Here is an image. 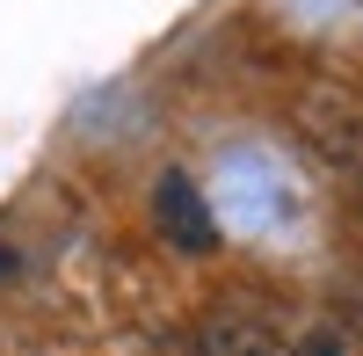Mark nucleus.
I'll list each match as a JSON object with an SVG mask.
<instances>
[{"instance_id": "1", "label": "nucleus", "mask_w": 363, "mask_h": 356, "mask_svg": "<svg viewBox=\"0 0 363 356\" xmlns=\"http://www.w3.org/2000/svg\"><path fill=\"white\" fill-rule=\"evenodd\" d=\"M153 233L174 255H218V211H211V196L196 189V174L167 167L153 182Z\"/></svg>"}, {"instance_id": "2", "label": "nucleus", "mask_w": 363, "mask_h": 356, "mask_svg": "<svg viewBox=\"0 0 363 356\" xmlns=\"http://www.w3.org/2000/svg\"><path fill=\"white\" fill-rule=\"evenodd\" d=\"M203 356H298V342H291L284 328H269L262 313L225 306V313L203 320Z\"/></svg>"}]
</instances>
